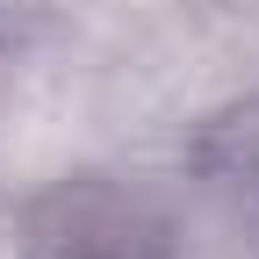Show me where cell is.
<instances>
[{"instance_id":"1","label":"cell","mask_w":259,"mask_h":259,"mask_svg":"<svg viewBox=\"0 0 259 259\" xmlns=\"http://www.w3.org/2000/svg\"><path fill=\"white\" fill-rule=\"evenodd\" d=\"M22 259H173L180 231L144 187L108 173H65L29 194L15 223Z\"/></svg>"}]
</instances>
